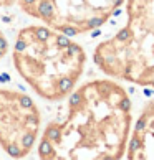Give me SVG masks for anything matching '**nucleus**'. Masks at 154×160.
Returning <instances> with one entry per match:
<instances>
[{"instance_id":"1","label":"nucleus","mask_w":154,"mask_h":160,"mask_svg":"<svg viewBox=\"0 0 154 160\" xmlns=\"http://www.w3.org/2000/svg\"><path fill=\"white\" fill-rule=\"evenodd\" d=\"M131 127V98L121 81L90 79L72 91L61 119L45 126L37 152L43 160H119Z\"/></svg>"},{"instance_id":"2","label":"nucleus","mask_w":154,"mask_h":160,"mask_svg":"<svg viewBox=\"0 0 154 160\" xmlns=\"http://www.w3.org/2000/svg\"><path fill=\"white\" fill-rule=\"evenodd\" d=\"M86 51L70 35L45 23L23 27L12 46V63L38 98L56 102L78 86Z\"/></svg>"},{"instance_id":"3","label":"nucleus","mask_w":154,"mask_h":160,"mask_svg":"<svg viewBox=\"0 0 154 160\" xmlns=\"http://www.w3.org/2000/svg\"><path fill=\"white\" fill-rule=\"evenodd\" d=\"M126 22L99 41L93 61L106 76L154 89V0H124Z\"/></svg>"},{"instance_id":"4","label":"nucleus","mask_w":154,"mask_h":160,"mask_svg":"<svg viewBox=\"0 0 154 160\" xmlns=\"http://www.w3.org/2000/svg\"><path fill=\"white\" fill-rule=\"evenodd\" d=\"M124 0H17L19 8L32 18L70 37L103 27Z\"/></svg>"},{"instance_id":"5","label":"nucleus","mask_w":154,"mask_h":160,"mask_svg":"<svg viewBox=\"0 0 154 160\" xmlns=\"http://www.w3.org/2000/svg\"><path fill=\"white\" fill-rule=\"evenodd\" d=\"M41 132V112L28 94L0 88V158H23Z\"/></svg>"},{"instance_id":"6","label":"nucleus","mask_w":154,"mask_h":160,"mask_svg":"<svg viewBox=\"0 0 154 160\" xmlns=\"http://www.w3.org/2000/svg\"><path fill=\"white\" fill-rule=\"evenodd\" d=\"M128 160H154V99L147 101L131 127Z\"/></svg>"},{"instance_id":"7","label":"nucleus","mask_w":154,"mask_h":160,"mask_svg":"<svg viewBox=\"0 0 154 160\" xmlns=\"http://www.w3.org/2000/svg\"><path fill=\"white\" fill-rule=\"evenodd\" d=\"M8 53V40L5 37V33L0 30V61H2V58Z\"/></svg>"},{"instance_id":"8","label":"nucleus","mask_w":154,"mask_h":160,"mask_svg":"<svg viewBox=\"0 0 154 160\" xmlns=\"http://www.w3.org/2000/svg\"><path fill=\"white\" fill-rule=\"evenodd\" d=\"M17 0H0V7H12L15 5Z\"/></svg>"}]
</instances>
